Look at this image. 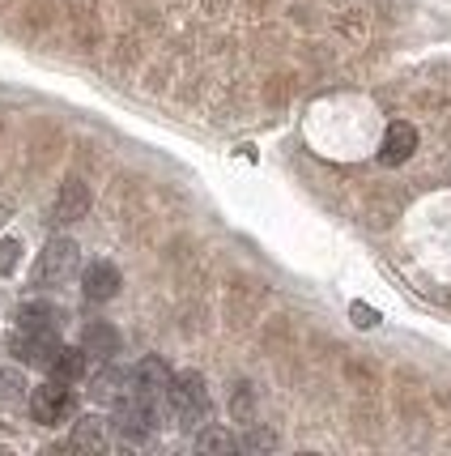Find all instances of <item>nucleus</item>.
I'll return each mask as SVG.
<instances>
[{
  "mask_svg": "<svg viewBox=\"0 0 451 456\" xmlns=\"http://www.w3.org/2000/svg\"><path fill=\"white\" fill-rule=\"evenodd\" d=\"M166 410L175 418L183 431H200L205 427V418H209V388H205V379L197 371H183V376L171 379V388H166Z\"/></svg>",
  "mask_w": 451,
  "mask_h": 456,
  "instance_id": "1",
  "label": "nucleus"
},
{
  "mask_svg": "<svg viewBox=\"0 0 451 456\" xmlns=\"http://www.w3.org/2000/svg\"><path fill=\"white\" fill-rule=\"evenodd\" d=\"M77 260H81L77 243H73V239H64V235H56L39 252V260H35V269H30V286H39V290L64 286V281L77 273Z\"/></svg>",
  "mask_w": 451,
  "mask_h": 456,
  "instance_id": "2",
  "label": "nucleus"
},
{
  "mask_svg": "<svg viewBox=\"0 0 451 456\" xmlns=\"http://www.w3.org/2000/svg\"><path fill=\"white\" fill-rule=\"evenodd\" d=\"M111 427H116L119 439H128V444H145V439L157 431V397H145V393H128L124 401H116Z\"/></svg>",
  "mask_w": 451,
  "mask_h": 456,
  "instance_id": "3",
  "label": "nucleus"
},
{
  "mask_svg": "<svg viewBox=\"0 0 451 456\" xmlns=\"http://www.w3.org/2000/svg\"><path fill=\"white\" fill-rule=\"evenodd\" d=\"M30 418L43 422V427H56L64 418L73 414V388H68V379H47L39 388H30Z\"/></svg>",
  "mask_w": 451,
  "mask_h": 456,
  "instance_id": "4",
  "label": "nucleus"
},
{
  "mask_svg": "<svg viewBox=\"0 0 451 456\" xmlns=\"http://www.w3.org/2000/svg\"><path fill=\"white\" fill-rule=\"evenodd\" d=\"M60 350V333H43V329H13V338H9V354L18 358L21 367H52V358Z\"/></svg>",
  "mask_w": 451,
  "mask_h": 456,
  "instance_id": "5",
  "label": "nucleus"
},
{
  "mask_svg": "<svg viewBox=\"0 0 451 456\" xmlns=\"http://www.w3.org/2000/svg\"><path fill=\"white\" fill-rule=\"evenodd\" d=\"M90 214V188L81 183V179H64L60 183L56 200H52V226H73V222H81Z\"/></svg>",
  "mask_w": 451,
  "mask_h": 456,
  "instance_id": "6",
  "label": "nucleus"
},
{
  "mask_svg": "<svg viewBox=\"0 0 451 456\" xmlns=\"http://www.w3.org/2000/svg\"><path fill=\"white\" fill-rule=\"evenodd\" d=\"M119 286H124V278H119V269L111 265V260H90V269L81 273V290H85L90 303H107V298H116Z\"/></svg>",
  "mask_w": 451,
  "mask_h": 456,
  "instance_id": "7",
  "label": "nucleus"
},
{
  "mask_svg": "<svg viewBox=\"0 0 451 456\" xmlns=\"http://www.w3.org/2000/svg\"><path fill=\"white\" fill-rule=\"evenodd\" d=\"M171 379H175V371L162 362L157 354L141 358L137 367H133V393H145V397H166V388H171Z\"/></svg>",
  "mask_w": 451,
  "mask_h": 456,
  "instance_id": "8",
  "label": "nucleus"
},
{
  "mask_svg": "<svg viewBox=\"0 0 451 456\" xmlns=\"http://www.w3.org/2000/svg\"><path fill=\"white\" fill-rule=\"evenodd\" d=\"M413 150H417V128L405 124V119H396V124H388V133H383L379 162H383V167H400V162H409Z\"/></svg>",
  "mask_w": 451,
  "mask_h": 456,
  "instance_id": "9",
  "label": "nucleus"
},
{
  "mask_svg": "<svg viewBox=\"0 0 451 456\" xmlns=\"http://www.w3.org/2000/svg\"><path fill=\"white\" fill-rule=\"evenodd\" d=\"M133 393V371H124V367H102L99 376L90 379V397L102 401V405H116V401H124Z\"/></svg>",
  "mask_w": 451,
  "mask_h": 456,
  "instance_id": "10",
  "label": "nucleus"
},
{
  "mask_svg": "<svg viewBox=\"0 0 451 456\" xmlns=\"http://www.w3.org/2000/svg\"><path fill=\"white\" fill-rule=\"evenodd\" d=\"M81 346H85V354L90 358H116L119 354V333L107 324V320H90L85 324V333H81Z\"/></svg>",
  "mask_w": 451,
  "mask_h": 456,
  "instance_id": "11",
  "label": "nucleus"
},
{
  "mask_svg": "<svg viewBox=\"0 0 451 456\" xmlns=\"http://www.w3.org/2000/svg\"><path fill=\"white\" fill-rule=\"evenodd\" d=\"M18 324H21V329H43V333H60V329H64V307H56V303H21Z\"/></svg>",
  "mask_w": 451,
  "mask_h": 456,
  "instance_id": "12",
  "label": "nucleus"
},
{
  "mask_svg": "<svg viewBox=\"0 0 451 456\" xmlns=\"http://www.w3.org/2000/svg\"><path fill=\"white\" fill-rule=\"evenodd\" d=\"M85 367H90V354H85V346H60L56 350V358H52V379H81L85 376Z\"/></svg>",
  "mask_w": 451,
  "mask_h": 456,
  "instance_id": "13",
  "label": "nucleus"
},
{
  "mask_svg": "<svg viewBox=\"0 0 451 456\" xmlns=\"http://www.w3.org/2000/svg\"><path fill=\"white\" fill-rule=\"evenodd\" d=\"M73 448L81 452H102L107 448V422L102 418H81L73 427Z\"/></svg>",
  "mask_w": 451,
  "mask_h": 456,
  "instance_id": "14",
  "label": "nucleus"
},
{
  "mask_svg": "<svg viewBox=\"0 0 451 456\" xmlns=\"http://www.w3.org/2000/svg\"><path fill=\"white\" fill-rule=\"evenodd\" d=\"M197 452L230 456V452H238V439L230 436L226 427H200V431H197Z\"/></svg>",
  "mask_w": 451,
  "mask_h": 456,
  "instance_id": "15",
  "label": "nucleus"
},
{
  "mask_svg": "<svg viewBox=\"0 0 451 456\" xmlns=\"http://www.w3.org/2000/svg\"><path fill=\"white\" fill-rule=\"evenodd\" d=\"M21 397H30V384L21 376V367H0V405H13Z\"/></svg>",
  "mask_w": 451,
  "mask_h": 456,
  "instance_id": "16",
  "label": "nucleus"
},
{
  "mask_svg": "<svg viewBox=\"0 0 451 456\" xmlns=\"http://www.w3.org/2000/svg\"><path fill=\"white\" fill-rule=\"evenodd\" d=\"M277 448V436L264 431V427H247V436L238 439V452H273Z\"/></svg>",
  "mask_w": 451,
  "mask_h": 456,
  "instance_id": "17",
  "label": "nucleus"
},
{
  "mask_svg": "<svg viewBox=\"0 0 451 456\" xmlns=\"http://www.w3.org/2000/svg\"><path fill=\"white\" fill-rule=\"evenodd\" d=\"M18 256H21V243H18V239H0V278H9V273H13Z\"/></svg>",
  "mask_w": 451,
  "mask_h": 456,
  "instance_id": "18",
  "label": "nucleus"
},
{
  "mask_svg": "<svg viewBox=\"0 0 451 456\" xmlns=\"http://www.w3.org/2000/svg\"><path fill=\"white\" fill-rule=\"evenodd\" d=\"M235 418L238 422H252V393H247V384H238L235 393Z\"/></svg>",
  "mask_w": 451,
  "mask_h": 456,
  "instance_id": "19",
  "label": "nucleus"
},
{
  "mask_svg": "<svg viewBox=\"0 0 451 456\" xmlns=\"http://www.w3.org/2000/svg\"><path fill=\"white\" fill-rule=\"evenodd\" d=\"M353 320H358L362 329H371V324H374V312H371V307H362V303H353Z\"/></svg>",
  "mask_w": 451,
  "mask_h": 456,
  "instance_id": "20",
  "label": "nucleus"
},
{
  "mask_svg": "<svg viewBox=\"0 0 451 456\" xmlns=\"http://www.w3.org/2000/svg\"><path fill=\"white\" fill-rule=\"evenodd\" d=\"M9 218H13V200H9V197H0V226H4Z\"/></svg>",
  "mask_w": 451,
  "mask_h": 456,
  "instance_id": "21",
  "label": "nucleus"
}]
</instances>
